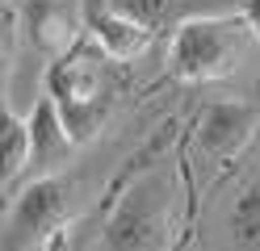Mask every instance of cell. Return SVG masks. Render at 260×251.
<instances>
[{
	"label": "cell",
	"instance_id": "obj_1",
	"mask_svg": "<svg viewBox=\"0 0 260 251\" xmlns=\"http://www.w3.org/2000/svg\"><path fill=\"white\" fill-rule=\"evenodd\" d=\"M109 63L113 59L92 38H80L42 76V88L55 96V105H59V113H63V122H68L76 142H88L113 109L118 84H113Z\"/></svg>",
	"mask_w": 260,
	"mask_h": 251
},
{
	"label": "cell",
	"instance_id": "obj_2",
	"mask_svg": "<svg viewBox=\"0 0 260 251\" xmlns=\"http://www.w3.org/2000/svg\"><path fill=\"white\" fill-rule=\"evenodd\" d=\"M256 46L248 17H185L168 42V71L181 84H210L243 67Z\"/></svg>",
	"mask_w": 260,
	"mask_h": 251
},
{
	"label": "cell",
	"instance_id": "obj_3",
	"mask_svg": "<svg viewBox=\"0 0 260 251\" xmlns=\"http://www.w3.org/2000/svg\"><path fill=\"white\" fill-rule=\"evenodd\" d=\"M176 226L172 176L164 167H147L118 193L109 218L101 222L105 251H168Z\"/></svg>",
	"mask_w": 260,
	"mask_h": 251
},
{
	"label": "cell",
	"instance_id": "obj_4",
	"mask_svg": "<svg viewBox=\"0 0 260 251\" xmlns=\"http://www.w3.org/2000/svg\"><path fill=\"white\" fill-rule=\"evenodd\" d=\"M76 180L63 172L29 176L25 189L9 197V218H5V251H34L51 234L72 205Z\"/></svg>",
	"mask_w": 260,
	"mask_h": 251
},
{
	"label": "cell",
	"instance_id": "obj_5",
	"mask_svg": "<svg viewBox=\"0 0 260 251\" xmlns=\"http://www.w3.org/2000/svg\"><path fill=\"white\" fill-rule=\"evenodd\" d=\"M260 126V105L256 100H243V96H222V100H206L202 113H198V151L206 159H231L239 155L248 138Z\"/></svg>",
	"mask_w": 260,
	"mask_h": 251
},
{
	"label": "cell",
	"instance_id": "obj_6",
	"mask_svg": "<svg viewBox=\"0 0 260 251\" xmlns=\"http://www.w3.org/2000/svg\"><path fill=\"white\" fill-rule=\"evenodd\" d=\"M29 134H34V167H29V176H46V172H59L68 155L80 147L72 138L68 122H63V113L55 105L51 92H38L34 105H29Z\"/></svg>",
	"mask_w": 260,
	"mask_h": 251
},
{
	"label": "cell",
	"instance_id": "obj_7",
	"mask_svg": "<svg viewBox=\"0 0 260 251\" xmlns=\"http://www.w3.org/2000/svg\"><path fill=\"white\" fill-rule=\"evenodd\" d=\"M84 29L113 63H126V59L143 55L147 42L155 38L151 29H143L130 17H122L118 9H109V0H84Z\"/></svg>",
	"mask_w": 260,
	"mask_h": 251
},
{
	"label": "cell",
	"instance_id": "obj_8",
	"mask_svg": "<svg viewBox=\"0 0 260 251\" xmlns=\"http://www.w3.org/2000/svg\"><path fill=\"white\" fill-rule=\"evenodd\" d=\"M34 167V134H29V113L21 117L17 109H9V122H5V189L9 197L17 193L21 176H29Z\"/></svg>",
	"mask_w": 260,
	"mask_h": 251
},
{
	"label": "cell",
	"instance_id": "obj_9",
	"mask_svg": "<svg viewBox=\"0 0 260 251\" xmlns=\"http://www.w3.org/2000/svg\"><path fill=\"white\" fill-rule=\"evenodd\" d=\"M226 234L243 251H260V176L248 180L235 193L231 209H226Z\"/></svg>",
	"mask_w": 260,
	"mask_h": 251
},
{
	"label": "cell",
	"instance_id": "obj_10",
	"mask_svg": "<svg viewBox=\"0 0 260 251\" xmlns=\"http://www.w3.org/2000/svg\"><path fill=\"white\" fill-rule=\"evenodd\" d=\"M189 0H109V9H118L122 17H130L135 25L159 33L168 21H176V13H181Z\"/></svg>",
	"mask_w": 260,
	"mask_h": 251
}]
</instances>
